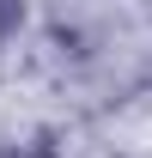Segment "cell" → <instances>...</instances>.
<instances>
[{"mask_svg": "<svg viewBox=\"0 0 152 158\" xmlns=\"http://www.w3.org/2000/svg\"><path fill=\"white\" fill-rule=\"evenodd\" d=\"M19 24H24V0H0V43L19 37Z\"/></svg>", "mask_w": 152, "mask_h": 158, "instance_id": "7a4b0ae2", "label": "cell"}, {"mask_svg": "<svg viewBox=\"0 0 152 158\" xmlns=\"http://www.w3.org/2000/svg\"><path fill=\"white\" fill-rule=\"evenodd\" d=\"M0 158H55V134H37L24 146H0Z\"/></svg>", "mask_w": 152, "mask_h": 158, "instance_id": "6da1fadb", "label": "cell"}]
</instances>
